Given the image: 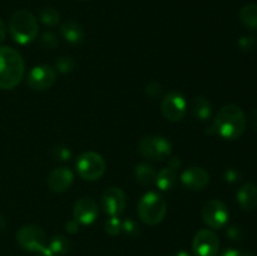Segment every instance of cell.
<instances>
[{
	"instance_id": "cell-1",
	"label": "cell",
	"mask_w": 257,
	"mask_h": 256,
	"mask_svg": "<svg viewBox=\"0 0 257 256\" xmlns=\"http://www.w3.org/2000/svg\"><path fill=\"white\" fill-rule=\"evenodd\" d=\"M213 128L216 133L225 140H237L246 128L245 113L235 104L225 105L218 110Z\"/></svg>"
},
{
	"instance_id": "cell-2",
	"label": "cell",
	"mask_w": 257,
	"mask_h": 256,
	"mask_svg": "<svg viewBox=\"0 0 257 256\" xmlns=\"http://www.w3.org/2000/svg\"><path fill=\"white\" fill-rule=\"evenodd\" d=\"M25 73L24 59L10 47H0V89H13Z\"/></svg>"
},
{
	"instance_id": "cell-3",
	"label": "cell",
	"mask_w": 257,
	"mask_h": 256,
	"mask_svg": "<svg viewBox=\"0 0 257 256\" xmlns=\"http://www.w3.org/2000/svg\"><path fill=\"white\" fill-rule=\"evenodd\" d=\"M9 32L19 44H29L38 35L37 18L29 10H18L9 19Z\"/></svg>"
},
{
	"instance_id": "cell-4",
	"label": "cell",
	"mask_w": 257,
	"mask_h": 256,
	"mask_svg": "<svg viewBox=\"0 0 257 256\" xmlns=\"http://www.w3.org/2000/svg\"><path fill=\"white\" fill-rule=\"evenodd\" d=\"M137 213L141 221L148 226H155L162 222L167 213V203L162 195L157 192H148L143 195L137 206Z\"/></svg>"
},
{
	"instance_id": "cell-5",
	"label": "cell",
	"mask_w": 257,
	"mask_h": 256,
	"mask_svg": "<svg viewBox=\"0 0 257 256\" xmlns=\"http://www.w3.org/2000/svg\"><path fill=\"white\" fill-rule=\"evenodd\" d=\"M172 146L170 141L161 136L143 137L138 143V153L152 161H163L171 155Z\"/></svg>"
},
{
	"instance_id": "cell-6",
	"label": "cell",
	"mask_w": 257,
	"mask_h": 256,
	"mask_svg": "<svg viewBox=\"0 0 257 256\" xmlns=\"http://www.w3.org/2000/svg\"><path fill=\"white\" fill-rule=\"evenodd\" d=\"M78 175L83 180H99L105 172V161L100 155L95 152H84L78 157L77 163Z\"/></svg>"
},
{
	"instance_id": "cell-7",
	"label": "cell",
	"mask_w": 257,
	"mask_h": 256,
	"mask_svg": "<svg viewBox=\"0 0 257 256\" xmlns=\"http://www.w3.org/2000/svg\"><path fill=\"white\" fill-rule=\"evenodd\" d=\"M230 212L227 206L218 200H210L202 207L203 222L211 228H221L227 223Z\"/></svg>"
},
{
	"instance_id": "cell-8",
	"label": "cell",
	"mask_w": 257,
	"mask_h": 256,
	"mask_svg": "<svg viewBox=\"0 0 257 256\" xmlns=\"http://www.w3.org/2000/svg\"><path fill=\"white\" fill-rule=\"evenodd\" d=\"M18 245L27 251L40 252L45 247V235L38 226L28 225L20 228L17 233Z\"/></svg>"
},
{
	"instance_id": "cell-9",
	"label": "cell",
	"mask_w": 257,
	"mask_h": 256,
	"mask_svg": "<svg viewBox=\"0 0 257 256\" xmlns=\"http://www.w3.org/2000/svg\"><path fill=\"white\" fill-rule=\"evenodd\" d=\"M161 110L166 119L171 122H178L187 112V102L181 93L170 92L163 98Z\"/></svg>"
},
{
	"instance_id": "cell-10",
	"label": "cell",
	"mask_w": 257,
	"mask_h": 256,
	"mask_svg": "<svg viewBox=\"0 0 257 256\" xmlns=\"http://www.w3.org/2000/svg\"><path fill=\"white\" fill-rule=\"evenodd\" d=\"M192 248L196 256H216L220 248V240L213 231L205 228L196 233Z\"/></svg>"
},
{
	"instance_id": "cell-11",
	"label": "cell",
	"mask_w": 257,
	"mask_h": 256,
	"mask_svg": "<svg viewBox=\"0 0 257 256\" xmlns=\"http://www.w3.org/2000/svg\"><path fill=\"white\" fill-rule=\"evenodd\" d=\"M57 80V72L50 65H38L29 72L27 83L34 90L49 89Z\"/></svg>"
},
{
	"instance_id": "cell-12",
	"label": "cell",
	"mask_w": 257,
	"mask_h": 256,
	"mask_svg": "<svg viewBox=\"0 0 257 256\" xmlns=\"http://www.w3.org/2000/svg\"><path fill=\"white\" fill-rule=\"evenodd\" d=\"M127 205L125 193L118 187H110L102 195V207L110 216H119Z\"/></svg>"
},
{
	"instance_id": "cell-13",
	"label": "cell",
	"mask_w": 257,
	"mask_h": 256,
	"mask_svg": "<svg viewBox=\"0 0 257 256\" xmlns=\"http://www.w3.org/2000/svg\"><path fill=\"white\" fill-rule=\"evenodd\" d=\"M98 205L93 198L83 197L74 206V220L82 225H90L98 217Z\"/></svg>"
},
{
	"instance_id": "cell-14",
	"label": "cell",
	"mask_w": 257,
	"mask_h": 256,
	"mask_svg": "<svg viewBox=\"0 0 257 256\" xmlns=\"http://www.w3.org/2000/svg\"><path fill=\"white\" fill-rule=\"evenodd\" d=\"M181 181L190 190L200 191L210 183V175L202 167H191L182 173Z\"/></svg>"
},
{
	"instance_id": "cell-15",
	"label": "cell",
	"mask_w": 257,
	"mask_h": 256,
	"mask_svg": "<svg viewBox=\"0 0 257 256\" xmlns=\"http://www.w3.org/2000/svg\"><path fill=\"white\" fill-rule=\"evenodd\" d=\"M74 176L67 167H59L53 170L48 176V186L52 191L58 193L65 192L72 186Z\"/></svg>"
},
{
	"instance_id": "cell-16",
	"label": "cell",
	"mask_w": 257,
	"mask_h": 256,
	"mask_svg": "<svg viewBox=\"0 0 257 256\" xmlns=\"http://www.w3.org/2000/svg\"><path fill=\"white\" fill-rule=\"evenodd\" d=\"M237 202L245 211L257 208V186L255 183H245L237 192Z\"/></svg>"
},
{
	"instance_id": "cell-17",
	"label": "cell",
	"mask_w": 257,
	"mask_h": 256,
	"mask_svg": "<svg viewBox=\"0 0 257 256\" xmlns=\"http://www.w3.org/2000/svg\"><path fill=\"white\" fill-rule=\"evenodd\" d=\"M60 32H62L63 38L72 44H79L84 38V30H83L82 25L78 24L74 20H67L63 23L60 27Z\"/></svg>"
},
{
	"instance_id": "cell-18",
	"label": "cell",
	"mask_w": 257,
	"mask_h": 256,
	"mask_svg": "<svg viewBox=\"0 0 257 256\" xmlns=\"http://www.w3.org/2000/svg\"><path fill=\"white\" fill-rule=\"evenodd\" d=\"M135 176L137 182L141 186H145V187H151L152 185L156 183V177H157V173L153 170L152 166L147 165V163H141L136 167L135 170Z\"/></svg>"
},
{
	"instance_id": "cell-19",
	"label": "cell",
	"mask_w": 257,
	"mask_h": 256,
	"mask_svg": "<svg viewBox=\"0 0 257 256\" xmlns=\"http://www.w3.org/2000/svg\"><path fill=\"white\" fill-rule=\"evenodd\" d=\"M176 180H177V175H176L175 170L167 167L158 172L157 177H156V185L162 191H168L175 186Z\"/></svg>"
},
{
	"instance_id": "cell-20",
	"label": "cell",
	"mask_w": 257,
	"mask_h": 256,
	"mask_svg": "<svg viewBox=\"0 0 257 256\" xmlns=\"http://www.w3.org/2000/svg\"><path fill=\"white\" fill-rule=\"evenodd\" d=\"M193 114L201 120H207L211 117V103L206 97H196L192 105Z\"/></svg>"
},
{
	"instance_id": "cell-21",
	"label": "cell",
	"mask_w": 257,
	"mask_h": 256,
	"mask_svg": "<svg viewBox=\"0 0 257 256\" xmlns=\"http://www.w3.org/2000/svg\"><path fill=\"white\" fill-rule=\"evenodd\" d=\"M241 22L251 30H257V5L247 4L240 12Z\"/></svg>"
},
{
	"instance_id": "cell-22",
	"label": "cell",
	"mask_w": 257,
	"mask_h": 256,
	"mask_svg": "<svg viewBox=\"0 0 257 256\" xmlns=\"http://www.w3.org/2000/svg\"><path fill=\"white\" fill-rule=\"evenodd\" d=\"M48 247L55 253V255H64L69 251L70 248V242L67 237L64 236H54V237L50 240Z\"/></svg>"
},
{
	"instance_id": "cell-23",
	"label": "cell",
	"mask_w": 257,
	"mask_h": 256,
	"mask_svg": "<svg viewBox=\"0 0 257 256\" xmlns=\"http://www.w3.org/2000/svg\"><path fill=\"white\" fill-rule=\"evenodd\" d=\"M39 18L42 23H44L45 25H49V27L57 25L60 19L59 13L54 8H44V9H42L39 12Z\"/></svg>"
},
{
	"instance_id": "cell-24",
	"label": "cell",
	"mask_w": 257,
	"mask_h": 256,
	"mask_svg": "<svg viewBox=\"0 0 257 256\" xmlns=\"http://www.w3.org/2000/svg\"><path fill=\"white\" fill-rule=\"evenodd\" d=\"M74 67H75L74 60L72 59V57H67V55H63V57H60L59 59L55 62V69H57L58 72L63 73V74H65V73H70L73 69H74Z\"/></svg>"
},
{
	"instance_id": "cell-25",
	"label": "cell",
	"mask_w": 257,
	"mask_h": 256,
	"mask_svg": "<svg viewBox=\"0 0 257 256\" xmlns=\"http://www.w3.org/2000/svg\"><path fill=\"white\" fill-rule=\"evenodd\" d=\"M105 232L110 236H115L122 231V221L118 218V216H110L104 223Z\"/></svg>"
},
{
	"instance_id": "cell-26",
	"label": "cell",
	"mask_w": 257,
	"mask_h": 256,
	"mask_svg": "<svg viewBox=\"0 0 257 256\" xmlns=\"http://www.w3.org/2000/svg\"><path fill=\"white\" fill-rule=\"evenodd\" d=\"M122 231L130 237H136V236L140 235V226L136 221L128 218L122 222Z\"/></svg>"
},
{
	"instance_id": "cell-27",
	"label": "cell",
	"mask_w": 257,
	"mask_h": 256,
	"mask_svg": "<svg viewBox=\"0 0 257 256\" xmlns=\"http://www.w3.org/2000/svg\"><path fill=\"white\" fill-rule=\"evenodd\" d=\"M40 43H42L43 47L45 48H54L55 45L58 44V39L53 33H44L42 35V39H40Z\"/></svg>"
},
{
	"instance_id": "cell-28",
	"label": "cell",
	"mask_w": 257,
	"mask_h": 256,
	"mask_svg": "<svg viewBox=\"0 0 257 256\" xmlns=\"http://www.w3.org/2000/svg\"><path fill=\"white\" fill-rule=\"evenodd\" d=\"M238 44H240L241 49L251 50L256 47L257 40L255 37H242L240 40H238Z\"/></svg>"
},
{
	"instance_id": "cell-29",
	"label": "cell",
	"mask_w": 257,
	"mask_h": 256,
	"mask_svg": "<svg viewBox=\"0 0 257 256\" xmlns=\"http://www.w3.org/2000/svg\"><path fill=\"white\" fill-rule=\"evenodd\" d=\"M54 156L60 161H67L70 157V151L64 146H58L54 148Z\"/></svg>"
},
{
	"instance_id": "cell-30",
	"label": "cell",
	"mask_w": 257,
	"mask_h": 256,
	"mask_svg": "<svg viewBox=\"0 0 257 256\" xmlns=\"http://www.w3.org/2000/svg\"><path fill=\"white\" fill-rule=\"evenodd\" d=\"M147 93L152 98H157L162 94V88H161V85L157 84V83H152V84H150L147 87Z\"/></svg>"
},
{
	"instance_id": "cell-31",
	"label": "cell",
	"mask_w": 257,
	"mask_h": 256,
	"mask_svg": "<svg viewBox=\"0 0 257 256\" xmlns=\"http://www.w3.org/2000/svg\"><path fill=\"white\" fill-rule=\"evenodd\" d=\"M227 236L231 240H240L242 232H241L240 227H236V226H231L227 228Z\"/></svg>"
},
{
	"instance_id": "cell-32",
	"label": "cell",
	"mask_w": 257,
	"mask_h": 256,
	"mask_svg": "<svg viewBox=\"0 0 257 256\" xmlns=\"http://www.w3.org/2000/svg\"><path fill=\"white\" fill-rule=\"evenodd\" d=\"M65 227H67V231L69 233H77L78 230H79V223L75 220L68 221V222L65 223Z\"/></svg>"
},
{
	"instance_id": "cell-33",
	"label": "cell",
	"mask_w": 257,
	"mask_h": 256,
	"mask_svg": "<svg viewBox=\"0 0 257 256\" xmlns=\"http://www.w3.org/2000/svg\"><path fill=\"white\" fill-rule=\"evenodd\" d=\"M238 176L240 175H238L237 171L235 170H227L225 172V178L228 181V182H235V181H237Z\"/></svg>"
},
{
	"instance_id": "cell-34",
	"label": "cell",
	"mask_w": 257,
	"mask_h": 256,
	"mask_svg": "<svg viewBox=\"0 0 257 256\" xmlns=\"http://www.w3.org/2000/svg\"><path fill=\"white\" fill-rule=\"evenodd\" d=\"M220 256H242V253L237 250H233V248H230V250H226L225 252L221 253Z\"/></svg>"
},
{
	"instance_id": "cell-35",
	"label": "cell",
	"mask_w": 257,
	"mask_h": 256,
	"mask_svg": "<svg viewBox=\"0 0 257 256\" xmlns=\"http://www.w3.org/2000/svg\"><path fill=\"white\" fill-rule=\"evenodd\" d=\"M40 256H57L48 246H45L42 251H40Z\"/></svg>"
},
{
	"instance_id": "cell-36",
	"label": "cell",
	"mask_w": 257,
	"mask_h": 256,
	"mask_svg": "<svg viewBox=\"0 0 257 256\" xmlns=\"http://www.w3.org/2000/svg\"><path fill=\"white\" fill-rule=\"evenodd\" d=\"M181 162L178 161V158H172V160L170 161V168H172V170H176V168L180 167Z\"/></svg>"
},
{
	"instance_id": "cell-37",
	"label": "cell",
	"mask_w": 257,
	"mask_h": 256,
	"mask_svg": "<svg viewBox=\"0 0 257 256\" xmlns=\"http://www.w3.org/2000/svg\"><path fill=\"white\" fill-rule=\"evenodd\" d=\"M5 39V25L3 20L0 19V43Z\"/></svg>"
},
{
	"instance_id": "cell-38",
	"label": "cell",
	"mask_w": 257,
	"mask_h": 256,
	"mask_svg": "<svg viewBox=\"0 0 257 256\" xmlns=\"http://www.w3.org/2000/svg\"><path fill=\"white\" fill-rule=\"evenodd\" d=\"M251 123H252L253 127L257 130V109H255L251 113Z\"/></svg>"
},
{
	"instance_id": "cell-39",
	"label": "cell",
	"mask_w": 257,
	"mask_h": 256,
	"mask_svg": "<svg viewBox=\"0 0 257 256\" xmlns=\"http://www.w3.org/2000/svg\"><path fill=\"white\" fill-rule=\"evenodd\" d=\"M5 226H7V222H5V218L4 216L0 213V231H3L5 228Z\"/></svg>"
},
{
	"instance_id": "cell-40",
	"label": "cell",
	"mask_w": 257,
	"mask_h": 256,
	"mask_svg": "<svg viewBox=\"0 0 257 256\" xmlns=\"http://www.w3.org/2000/svg\"><path fill=\"white\" fill-rule=\"evenodd\" d=\"M175 256H191L187 251H178Z\"/></svg>"
},
{
	"instance_id": "cell-41",
	"label": "cell",
	"mask_w": 257,
	"mask_h": 256,
	"mask_svg": "<svg viewBox=\"0 0 257 256\" xmlns=\"http://www.w3.org/2000/svg\"><path fill=\"white\" fill-rule=\"evenodd\" d=\"M242 256H255V255H252V253L250 252H246V253H242Z\"/></svg>"
}]
</instances>
